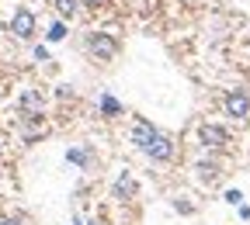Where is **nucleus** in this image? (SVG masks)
I'll list each match as a JSON object with an SVG mask.
<instances>
[{
    "instance_id": "1",
    "label": "nucleus",
    "mask_w": 250,
    "mask_h": 225,
    "mask_svg": "<svg viewBox=\"0 0 250 225\" xmlns=\"http://www.w3.org/2000/svg\"><path fill=\"white\" fill-rule=\"evenodd\" d=\"M83 45H87V56L98 59V62H111V59L122 52V42L111 35V31H90Z\"/></svg>"
},
{
    "instance_id": "2",
    "label": "nucleus",
    "mask_w": 250,
    "mask_h": 225,
    "mask_svg": "<svg viewBox=\"0 0 250 225\" xmlns=\"http://www.w3.org/2000/svg\"><path fill=\"white\" fill-rule=\"evenodd\" d=\"M233 135H229V128L226 125H215V121H202L198 125V146L208 149V152H223L229 149Z\"/></svg>"
},
{
    "instance_id": "3",
    "label": "nucleus",
    "mask_w": 250,
    "mask_h": 225,
    "mask_svg": "<svg viewBox=\"0 0 250 225\" xmlns=\"http://www.w3.org/2000/svg\"><path fill=\"white\" fill-rule=\"evenodd\" d=\"M223 114L233 121H247L250 118V94L243 87H233L223 94Z\"/></svg>"
},
{
    "instance_id": "4",
    "label": "nucleus",
    "mask_w": 250,
    "mask_h": 225,
    "mask_svg": "<svg viewBox=\"0 0 250 225\" xmlns=\"http://www.w3.org/2000/svg\"><path fill=\"white\" fill-rule=\"evenodd\" d=\"M35 28H39V21H35V14H31L28 7H18L14 18H11V24H7V31H11L14 38H21V42L35 38Z\"/></svg>"
},
{
    "instance_id": "5",
    "label": "nucleus",
    "mask_w": 250,
    "mask_h": 225,
    "mask_svg": "<svg viewBox=\"0 0 250 225\" xmlns=\"http://www.w3.org/2000/svg\"><path fill=\"white\" fill-rule=\"evenodd\" d=\"M143 156H149L153 163H170V159L177 156V146H174V139H170L167 132H156L153 142L143 149Z\"/></svg>"
},
{
    "instance_id": "6",
    "label": "nucleus",
    "mask_w": 250,
    "mask_h": 225,
    "mask_svg": "<svg viewBox=\"0 0 250 225\" xmlns=\"http://www.w3.org/2000/svg\"><path fill=\"white\" fill-rule=\"evenodd\" d=\"M156 132H160V128H156L153 121H146V118H136V121H132V132H129V139H132V146L143 152V149L153 142V135H156Z\"/></svg>"
},
{
    "instance_id": "7",
    "label": "nucleus",
    "mask_w": 250,
    "mask_h": 225,
    "mask_svg": "<svg viewBox=\"0 0 250 225\" xmlns=\"http://www.w3.org/2000/svg\"><path fill=\"white\" fill-rule=\"evenodd\" d=\"M42 108H45V101H42V94H39V90H24L21 97H18V111H21V118H42Z\"/></svg>"
},
{
    "instance_id": "8",
    "label": "nucleus",
    "mask_w": 250,
    "mask_h": 225,
    "mask_svg": "<svg viewBox=\"0 0 250 225\" xmlns=\"http://www.w3.org/2000/svg\"><path fill=\"white\" fill-rule=\"evenodd\" d=\"M115 198L118 201H132V194H136V177H132V170H122L118 177H115Z\"/></svg>"
},
{
    "instance_id": "9",
    "label": "nucleus",
    "mask_w": 250,
    "mask_h": 225,
    "mask_svg": "<svg viewBox=\"0 0 250 225\" xmlns=\"http://www.w3.org/2000/svg\"><path fill=\"white\" fill-rule=\"evenodd\" d=\"M66 159H70L73 167L87 170V167L94 163V152H90V149H83V146H73V149H66Z\"/></svg>"
},
{
    "instance_id": "10",
    "label": "nucleus",
    "mask_w": 250,
    "mask_h": 225,
    "mask_svg": "<svg viewBox=\"0 0 250 225\" xmlns=\"http://www.w3.org/2000/svg\"><path fill=\"white\" fill-rule=\"evenodd\" d=\"M98 108H101V114L104 118H118L125 108H122V101L118 97H111V94H101V97H98Z\"/></svg>"
},
{
    "instance_id": "11",
    "label": "nucleus",
    "mask_w": 250,
    "mask_h": 225,
    "mask_svg": "<svg viewBox=\"0 0 250 225\" xmlns=\"http://www.w3.org/2000/svg\"><path fill=\"white\" fill-rule=\"evenodd\" d=\"M195 170H198V177H202V180H215L219 173H223L215 159H202V163H195Z\"/></svg>"
},
{
    "instance_id": "12",
    "label": "nucleus",
    "mask_w": 250,
    "mask_h": 225,
    "mask_svg": "<svg viewBox=\"0 0 250 225\" xmlns=\"http://www.w3.org/2000/svg\"><path fill=\"white\" fill-rule=\"evenodd\" d=\"M52 7L59 11V18H77V7H80V0H52Z\"/></svg>"
},
{
    "instance_id": "13",
    "label": "nucleus",
    "mask_w": 250,
    "mask_h": 225,
    "mask_svg": "<svg viewBox=\"0 0 250 225\" xmlns=\"http://www.w3.org/2000/svg\"><path fill=\"white\" fill-rule=\"evenodd\" d=\"M45 38H49V42H62V38H66V24H62V21H52L49 31H45Z\"/></svg>"
},
{
    "instance_id": "14",
    "label": "nucleus",
    "mask_w": 250,
    "mask_h": 225,
    "mask_svg": "<svg viewBox=\"0 0 250 225\" xmlns=\"http://www.w3.org/2000/svg\"><path fill=\"white\" fill-rule=\"evenodd\" d=\"M80 4L87 7V11H101V7H108L111 0H80Z\"/></svg>"
},
{
    "instance_id": "15",
    "label": "nucleus",
    "mask_w": 250,
    "mask_h": 225,
    "mask_svg": "<svg viewBox=\"0 0 250 225\" xmlns=\"http://www.w3.org/2000/svg\"><path fill=\"white\" fill-rule=\"evenodd\" d=\"M226 205H236V208L243 205V194H240L236 187H233V190H226Z\"/></svg>"
},
{
    "instance_id": "16",
    "label": "nucleus",
    "mask_w": 250,
    "mask_h": 225,
    "mask_svg": "<svg viewBox=\"0 0 250 225\" xmlns=\"http://www.w3.org/2000/svg\"><path fill=\"white\" fill-rule=\"evenodd\" d=\"M174 211H181V215H191V211H195V205H191V201H174Z\"/></svg>"
},
{
    "instance_id": "17",
    "label": "nucleus",
    "mask_w": 250,
    "mask_h": 225,
    "mask_svg": "<svg viewBox=\"0 0 250 225\" xmlns=\"http://www.w3.org/2000/svg\"><path fill=\"white\" fill-rule=\"evenodd\" d=\"M0 225H28L21 215H7V218H0Z\"/></svg>"
},
{
    "instance_id": "18",
    "label": "nucleus",
    "mask_w": 250,
    "mask_h": 225,
    "mask_svg": "<svg viewBox=\"0 0 250 225\" xmlns=\"http://www.w3.org/2000/svg\"><path fill=\"white\" fill-rule=\"evenodd\" d=\"M236 211H240V218H243V222H247V218H250V205H240V208H236Z\"/></svg>"
},
{
    "instance_id": "19",
    "label": "nucleus",
    "mask_w": 250,
    "mask_h": 225,
    "mask_svg": "<svg viewBox=\"0 0 250 225\" xmlns=\"http://www.w3.org/2000/svg\"><path fill=\"white\" fill-rule=\"evenodd\" d=\"M87 225H98V222H87Z\"/></svg>"
}]
</instances>
